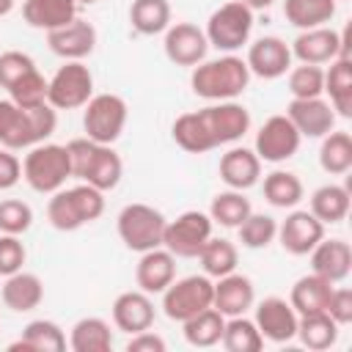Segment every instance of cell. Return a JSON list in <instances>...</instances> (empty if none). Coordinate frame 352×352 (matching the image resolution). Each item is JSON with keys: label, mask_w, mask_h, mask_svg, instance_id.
I'll list each match as a JSON object with an SVG mask.
<instances>
[{"label": "cell", "mask_w": 352, "mask_h": 352, "mask_svg": "<svg viewBox=\"0 0 352 352\" xmlns=\"http://www.w3.org/2000/svg\"><path fill=\"white\" fill-rule=\"evenodd\" d=\"M58 126L55 107L50 102L36 107H19L11 99H0V146L3 148H30L44 143Z\"/></svg>", "instance_id": "cell-1"}, {"label": "cell", "mask_w": 352, "mask_h": 352, "mask_svg": "<svg viewBox=\"0 0 352 352\" xmlns=\"http://www.w3.org/2000/svg\"><path fill=\"white\" fill-rule=\"evenodd\" d=\"M248 82H250V69L236 55H223L217 60H201L190 77L192 94L209 102L236 99L248 88Z\"/></svg>", "instance_id": "cell-2"}, {"label": "cell", "mask_w": 352, "mask_h": 352, "mask_svg": "<svg viewBox=\"0 0 352 352\" xmlns=\"http://www.w3.org/2000/svg\"><path fill=\"white\" fill-rule=\"evenodd\" d=\"M66 151L72 162V176L82 179L85 184L107 192L121 182L124 162L110 146L94 143L91 138H77L66 143Z\"/></svg>", "instance_id": "cell-3"}, {"label": "cell", "mask_w": 352, "mask_h": 352, "mask_svg": "<svg viewBox=\"0 0 352 352\" xmlns=\"http://www.w3.org/2000/svg\"><path fill=\"white\" fill-rule=\"evenodd\" d=\"M102 212H104L102 190H96L85 182L77 187H69V190L60 187L58 192H52V198L47 204V220L58 231H77L80 226L99 220Z\"/></svg>", "instance_id": "cell-4"}, {"label": "cell", "mask_w": 352, "mask_h": 352, "mask_svg": "<svg viewBox=\"0 0 352 352\" xmlns=\"http://www.w3.org/2000/svg\"><path fill=\"white\" fill-rule=\"evenodd\" d=\"M22 176L36 192H58L66 179L72 176V162L66 146L58 143H38L30 146L22 162Z\"/></svg>", "instance_id": "cell-5"}, {"label": "cell", "mask_w": 352, "mask_h": 352, "mask_svg": "<svg viewBox=\"0 0 352 352\" xmlns=\"http://www.w3.org/2000/svg\"><path fill=\"white\" fill-rule=\"evenodd\" d=\"M165 223L168 220L160 209H154L148 204H126L118 212V236L129 250L146 253V250L162 245Z\"/></svg>", "instance_id": "cell-6"}, {"label": "cell", "mask_w": 352, "mask_h": 352, "mask_svg": "<svg viewBox=\"0 0 352 352\" xmlns=\"http://www.w3.org/2000/svg\"><path fill=\"white\" fill-rule=\"evenodd\" d=\"M250 30H253V11L239 3V0H231V3H223L206 22V41L223 52H234L239 50L242 44H248L250 38Z\"/></svg>", "instance_id": "cell-7"}, {"label": "cell", "mask_w": 352, "mask_h": 352, "mask_svg": "<svg viewBox=\"0 0 352 352\" xmlns=\"http://www.w3.org/2000/svg\"><path fill=\"white\" fill-rule=\"evenodd\" d=\"M94 96V77L91 69L80 60H66L52 80H47V102L55 110H77Z\"/></svg>", "instance_id": "cell-8"}, {"label": "cell", "mask_w": 352, "mask_h": 352, "mask_svg": "<svg viewBox=\"0 0 352 352\" xmlns=\"http://www.w3.org/2000/svg\"><path fill=\"white\" fill-rule=\"evenodd\" d=\"M85 138L94 143H116L126 126V102L116 94H99L85 102V116H82Z\"/></svg>", "instance_id": "cell-9"}, {"label": "cell", "mask_w": 352, "mask_h": 352, "mask_svg": "<svg viewBox=\"0 0 352 352\" xmlns=\"http://www.w3.org/2000/svg\"><path fill=\"white\" fill-rule=\"evenodd\" d=\"M212 236V217L204 212H182L176 220L165 223L162 248L176 258H198L201 248Z\"/></svg>", "instance_id": "cell-10"}, {"label": "cell", "mask_w": 352, "mask_h": 352, "mask_svg": "<svg viewBox=\"0 0 352 352\" xmlns=\"http://www.w3.org/2000/svg\"><path fill=\"white\" fill-rule=\"evenodd\" d=\"M212 292L214 283L209 280V275H187L182 280H173L162 292V311L168 319L184 322L212 305Z\"/></svg>", "instance_id": "cell-11"}, {"label": "cell", "mask_w": 352, "mask_h": 352, "mask_svg": "<svg viewBox=\"0 0 352 352\" xmlns=\"http://www.w3.org/2000/svg\"><path fill=\"white\" fill-rule=\"evenodd\" d=\"M198 116H201L204 129H206V135H209L214 148L239 140L250 129V113L239 102H231V99L209 104V107L198 110Z\"/></svg>", "instance_id": "cell-12"}, {"label": "cell", "mask_w": 352, "mask_h": 352, "mask_svg": "<svg viewBox=\"0 0 352 352\" xmlns=\"http://www.w3.org/2000/svg\"><path fill=\"white\" fill-rule=\"evenodd\" d=\"M300 148V132L286 116H270L261 129L256 132V157L264 162H283L292 160Z\"/></svg>", "instance_id": "cell-13"}, {"label": "cell", "mask_w": 352, "mask_h": 352, "mask_svg": "<svg viewBox=\"0 0 352 352\" xmlns=\"http://www.w3.org/2000/svg\"><path fill=\"white\" fill-rule=\"evenodd\" d=\"M292 55L300 60V63H314V66H322V63H330L336 60L338 55H349L346 52V38L330 28H311V30H302L294 41H292Z\"/></svg>", "instance_id": "cell-14"}, {"label": "cell", "mask_w": 352, "mask_h": 352, "mask_svg": "<svg viewBox=\"0 0 352 352\" xmlns=\"http://www.w3.org/2000/svg\"><path fill=\"white\" fill-rule=\"evenodd\" d=\"M278 236L286 253L308 256L324 239V223H319L308 209H297L286 214V220L278 226Z\"/></svg>", "instance_id": "cell-15"}, {"label": "cell", "mask_w": 352, "mask_h": 352, "mask_svg": "<svg viewBox=\"0 0 352 352\" xmlns=\"http://www.w3.org/2000/svg\"><path fill=\"white\" fill-rule=\"evenodd\" d=\"M297 311L283 297H264L256 305V327L267 341L286 344L297 336Z\"/></svg>", "instance_id": "cell-16"}, {"label": "cell", "mask_w": 352, "mask_h": 352, "mask_svg": "<svg viewBox=\"0 0 352 352\" xmlns=\"http://www.w3.org/2000/svg\"><path fill=\"white\" fill-rule=\"evenodd\" d=\"M286 118L294 124L300 138H324L336 126V110L322 96L292 99L289 107H286Z\"/></svg>", "instance_id": "cell-17"}, {"label": "cell", "mask_w": 352, "mask_h": 352, "mask_svg": "<svg viewBox=\"0 0 352 352\" xmlns=\"http://www.w3.org/2000/svg\"><path fill=\"white\" fill-rule=\"evenodd\" d=\"M206 33L192 22H176L165 30V55L176 66H198L206 58Z\"/></svg>", "instance_id": "cell-18"}, {"label": "cell", "mask_w": 352, "mask_h": 352, "mask_svg": "<svg viewBox=\"0 0 352 352\" xmlns=\"http://www.w3.org/2000/svg\"><path fill=\"white\" fill-rule=\"evenodd\" d=\"M245 63H248L250 74H256L261 80H278L292 66V50L278 36H261L258 41L250 44Z\"/></svg>", "instance_id": "cell-19"}, {"label": "cell", "mask_w": 352, "mask_h": 352, "mask_svg": "<svg viewBox=\"0 0 352 352\" xmlns=\"http://www.w3.org/2000/svg\"><path fill=\"white\" fill-rule=\"evenodd\" d=\"M47 44H50V50L55 55H60L66 60H82L96 47V30H94L91 22L74 16L69 25H63L58 30H50L47 33Z\"/></svg>", "instance_id": "cell-20"}, {"label": "cell", "mask_w": 352, "mask_h": 352, "mask_svg": "<svg viewBox=\"0 0 352 352\" xmlns=\"http://www.w3.org/2000/svg\"><path fill=\"white\" fill-rule=\"evenodd\" d=\"M135 280L140 286V292L146 294H162L173 280H176V256L170 250L151 248L140 256L138 270H135Z\"/></svg>", "instance_id": "cell-21"}, {"label": "cell", "mask_w": 352, "mask_h": 352, "mask_svg": "<svg viewBox=\"0 0 352 352\" xmlns=\"http://www.w3.org/2000/svg\"><path fill=\"white\" fill-rule=\"evenodd\" d=\"M256 300L253 283L245 275L228 272L223 278H217L214 292H212V308H217L223 316H242Z\"/></svg>", "instance_id": "cell-22"}, {"label": "cell", "mask_w": 352, "mask_h": 352, "mask_svg": "<svg viewBox=\"0 0 352 352\" xmlns=\"http://www.w3.org/2000/svg\"><path fill=\"white\" fill-rule=\"evenodd\" d=\"M113 324L129 336L154 324V302L146 292H124L113 302Z\"/></svg>", "instance_id": "cell-23"}, {"label": "cell", "mask_w": 352, "mask_h": 352, "mask_svg": "<svg viewBox=\"0 0 352 352\" xmlns=\"http://www.w3.org/2000/svg\"><path fill=\"white\" fill-rule=\"evenodd\" d=\"M311 267L314 275L330 283H341L352 270V248L344 239H322L311 250Z\"/></svg>", "instance_id": "cell-24"}, {"label": "cell", "mask_w": 352, "mask_h": 352, "mask_svg": "<svg viewBox=\"0 0 352 352\" xmlns=\"http://www.w3.org/2000/svg\"><path fill=\"white\" fill-rule=\"evenodd\" d=\"M258 176H261V160L256 157V151L236 146L220 157V179L231 190H248L258 182Z\"/></svg>", "instance_id": "cell-25"}, {"label": "cell", "mask_w": 352, "mask_h": 352, "mask_svg": "<svg viewBox=\"0 0 352 352\" xmlns=\"http://www.w3.org/2000/svg\"><path fill=\"white\" fill-rule=\"evenodd\" d=\"M0 297H3L6 308L16 311V314H28V311H33V308L41 305V300H44V283H41L38 275L19 270V272H14V275L6 278Z\"/></svg>", "instance_id": "cell-26"}, {"label": "cell", "mask_w": 352, "mask_h": 352, "mask_svg": "<svg viewBox=\"0 0 352 352\" xmlns=\"http://www.w3.org/2000/svg\"><path fill=\"white\" fill-rule=\"evenodd\" d=\"M22 16L30 28L50 33L69 25L77 16V3L74 0H25Z\"/></svg>", "instance_id": "cell-27"}, {"label": "cell", "mask_w": 352, "mask_h": 352, "mask_svg": "<svg viewBox=\"0 0 352 352\" xmlns=\"http://www.w3.org/2000/svg\"><path fill=\"white\" fill-rule=\"evenodd\" d=\"M324 94L330 96V104L338 116H352V60L349 55H338L330 60V69L324 72Z\"/></svg>", "instance_id": "cell-28"}, {"label": "cell", "mask_w": 352, "mask_h": 352, "mask_svg": "<svg viewBox=\"0 0 352 352\" xmlns=\"http://www.w3.org/2000/svg\"><path fill=\"white\" fill-rule=\"evenodd\" d=\"M330 292H333V283L311 272V275L300 278V280L292 286V297H289V302H292V308L297 311V316L319 314V311H327Z\"/></svg>", "instance_id": "cell-29"}, {"label": "cell", "mask_w": 352, "mask_h": 352, "mask_svg": "<svg viewBox=\"0 0 352 352\" xmlns=\"http://www.w3.org/2000/svg\"><path fill=\"white\" fill-rule=\"evenodd\" d=\"M8 349H25V352H63V349H66V336H63V330H60L55 322H50V319H33V322L22 330L19 341H14Z\"/></svg>", "instance_id": "cell-30"}, {"label": "cell", "mask_w": 352, "mask_h": 352, "mask_svg": "<svg viewBox=\"0 0 352 352\" xmlns=\"http://www.w3.org/2000/svg\"><path fill=\"white\" fill-rule=\"evenodd\" d=\"M297 336H300L302 346H308L314 352H322V349H330L338 341V324L327 311L305 314V316L297 319Z\"/></svg>", "instance_id": "cell-31"}, {"label": "cell", "mask_w": 352, "mask_h": 352, "mask_svg": "<svg viewBox=\"0 0 352 352\" xmlns=\"http://www.w3.org/2000/svg\"><path fill=\"white\" fill-rule=\"evenodd\" d=\"M336 14V0H283V16L300 30L322 28Z\"/></svg>", "instance_id": "cell-32"}, {"label": "cell", "mask_w": 352, "mask_h": 352, "mask_svg": "<svg viewBox=\"0 0 352 352\" xmlns=\"http://www.w3.org/2000/svg\"><path fill=\"white\" fill-rule=\"evenodd\" d=\"M184 324V338H187V344H192V346H214V344H220V338H223V327H226V316L217 311V308H204V311H198L195 316H190V319H184L182 322Z\"/></svg>", "instance_id": "cell-33"}, {"label": "cell", "mask_w": 352, "mask_h": 352, "mask_svg": "<svg viewBox=\"0 0 352 352\" xmlns=\"http://www.w3.org/2000/svg\"><path fill=\"white\" fill-rule=\"evenodd\" d=\"M69 346L74 352H110L113 346V333L110 324L99 316H85L72 327Z\"/></svg>", "instance_id": "cell-34"}, {"label": "cell", "mask_w": 352, "mask_h": 352, "mask_svg": "<svg viewBox=\"0 0 352 352\" xmlns=\"http://www.w3.org/2000/svg\"><path fill=\"white\" fill-rule=\"evenodd\" d=\"M311 214L319 223H341L349 214V190L341 184H324L311 195Z\"/></svg>", "instance_id": "cell-35"}, {"label": "cell", "mask_w": 352, "mask_h": 352, "mask_svg": "<svg viewBox=\"0 0 352 352\" xmlns=\"http://www.w3.org/2000/svg\"><path fill=\"white\" fill-rule=\"evenodd\" d=\"M129 22L143 36H157L170 28V3L168 0H132Z\"/></svg>", "instance_id": "cell-36"}, {"label": "cell", "mask_w": 352, "mask_h": 352, "mask_svg": "<svg viewBox=\"0 0 352 352\" xmlns=\"http://www.w3.org/2000/svg\"><path fill=\"white\" fill-rule=\"evenodd\" d=\"M319 165L330 176H341L352 168V138L349 132H327L319 148Z\"/></svg>", "instance_id": "cell-37"}, {"label": "cell", "mask_w": 352, "mask_h": 352, "mask_svg": "<svg viewBox=\"0 0 352 352\" xmlns=\"http://www.w3.org/2000/svg\"><path fill=\"white\" fill-rule=\"evenodd\" d=\"M198 258H201L204 275H209V278H223V275L234 272L236 264H239V253H236L234 242H228V239H214V236L206 239V245L201 248Z\"/></svg>", "instance_id": "cell-38"}, {"label": "cell", "mask_w": 352, "mask_h": 352, "mask_svg": "<svg viewBox=\"0 0 352 352\" xmlns=\"http://www.w3.org/2000/svg\"><path fill=\"white\" fill-rule=\"evenodd\" d=\"M264 198L278 209H292L302 201V182L292 170H272L264 176Z\"/></svg>", "instance_id": "cell-39"}, {"label": "cell", "mask_w": 352, "mask_h": 352, "mask_svg": "<svg viewBox=\"0 0 352 352\" xmlns=\"http://www.w3.org/2000/svg\"><path fill=\"white\" fill-rule=\"evenodd\" d=\"M220 344L228 352H258L264 346V336L258 333L256 322L245 319V314H242V316H228Z\"/></svg>", "instance_id": "cell-40"}, {"label": "cell", "mask_w": 352, "mask_h": 352, "mask_svg": "<svg viewBox=\"0 0 352 352\" xmlns=\"http://www.w3.org/2000/svg\"><path fill=\"white\" fill-rule=\"evenodd\" d=\"M253 212L250 201L242 195V190H228V192H217L212 198V206H209V217L212 223H220L226 228H239L242 220Z\"/></svg>", "instance_id": "cell-41"}, {"label": "cell", "mask_w": 352, "mask_h": 352, "mask_svg": "<svg viewBox=\"0 0 352 352\" xmlns=\"http://www.w3.org/2000/svg\"><path fill=\"white\" fill-rule=\"evenodd\" d=\"M170 132H173L176 146H182L190 154H204V151H212L214 148L212 140H209V135H206V129H204V121H201L198 110L179 116L173 121V129Z\"/></svg>", "instance_id": "cell-42"}, {"label": "cell", "mask_w": 352, "mask_h": 352, "mask_svg": "<svg viewBox=\"0 0 352 352\" xmlns=\"http://www.w3.org/2000/svg\"><path fill=\"white\" fill-rule=\"evenodd\" d=\"M236 231H239V242H242L245 248L261 250V248H267V245L278 236V223H275V217H270V214L250 212V214L242 220V226H239Z\"/></svg>", "instance_id": "cell-43"}, {"label": "cell", "mask_w": 352, "mask_h": 352, "mask_svg": "<svg viewBox=\"0 0 352 352\" xmlns=\"http://www.w3.org/2000/svg\"><path fill=\"white\" fill-rule=\"evenodd\" d=\"M289 91L292 99H314L324 94V72L314 63H302L294 66L289 72Z\"/></svg>", "instance_id": "cell-44"}, {"label": "cell", "mask_w": 352, "mask_h": 352, "mask_svg": "<svg viewBox=\"0 0 352 352\" xmlns=\"http://www.w3.org/2000/svg\"><path fill=\"white\" fill-rule=\"evenodd\" d=\"M8 99L16 102L19 107H36L47 102V80L41 77L38 69L28 72L25 77H19L11 88H8Z\"/></svg>", "instance_id": "cell-45"}, {"label": "cell", "mask_w": 352, "mask_h": 352, "mask_svg": "<svg viewBox=\"0 0 352 352\" xmlns=\"http://www.w3.org/2000/svg\"><path fill=\"white\" fill-rule=\"evenodd\" d=\"M33 226V209L25 201L6 198L0 201V234H25Z\"/></svg>", "instance_id": "cell-46"}, {"label": "cell", "mask_w": 352, "mask_h": 352, "mask_svg": "<svg viewBox=\"0 0 352 352\" xmlns=\"http://www.w3.org/2000/svg\"><path fill=\"white\" fill-rule=\"evenodd\" d=\"M33 69H36V63H33L30 55H25V52H19V50L3 52V55H0V88L8 91L19 77H25V74L33 72Z\"/></svg>", "instance_id": "cell-47"}, {"label": "cell", "mask_w": 352, "mask_h": 352, "mask_svg": "<svg viewBox=\"0 0 352 352\" xmlns=\"http://www.w3.org/2000/svg\"><path fill=\"white\" fill-rule=\"evenodd\" d=\"M25 245L16 234H0V275H14L25 264Z\"/></svg>", "instance_id": "cell-48"}, {"label": "cell", "mask_w": 352, "mask_h": 352, "mask_svg": "<svg viewBox=\"0 0 352 352\" xmlns=\"http://www.w3.org/2000/svg\"><path fill=\"white\" fill-rule=\"evenodd\" d=\"M327 314L336 319V324H349L352 322V289H333L327 300Z\"/></svg>", "instance_id": "cell-49"}, {"label": "cell", "mask_w": 352, "mask_h": 352, "mask_svg": "<svg viewBox=\"0 0 352 352\" xmlns=\"http://www.w3.org/2000/svg\"><path fill=\"white\" fill-rule=\"evenodd\" d=\"M22 179V162L11 154V148H0V190H11Z\"/></svg>", "instance_id": "cell-50"}, {"label": "cell", "mask_w": 352, "mask_h": 352, "mask_svg": "<svg viewBox=\"0 0 352 352\" xmlns=\"http://www.w3.org/2000/svg\"><path fill=\"white\" fill-rule=\"evenodd\" d=\"M126 352H165V338L157 333L140 330L126 341Z\"/></svg>", "instance_id": "cell-51"}, {"label": "cell", "mask_w": 352, "mask_h": 352, "mask_svg": "<svg viewBox=\"0 0 352 352\" xmlns=\"http://www.w3.org/2000/svg\"><path fill=\"white\" fill-rule=\"evenodd\" d=\"M239 3H245L250 11H264V8H270L275 0H239Z\"/></svg>", "instance_id": "cell-52"}, {"label": "cell", "mask_w": 352, "mask_h": 352, "mask_svg": "<svg viewBox=\"0 0 352 352\" xmlns=\"http://www.w3.org/2000/svg\"><path fill=\"white\" fill-rule=\"evenodd\" d=\"M14 8V0H0V16H6Z\"/></svg>", "instance_id": "cell-53"}, {"label": "cell", "mask_w": 352, "mask_h": 352, "mask_svg": "<svg viewBox=\"0 0 352 352\" xmlns=\"http://www.w3.org/2000/svg\"><path fill=\"white\" fill-rule=\"evenodd\" d=\"M74 3H80V6H94L96 0H74Z\"/></svg>", "instance_id": "cell-54"}]
</instances>
